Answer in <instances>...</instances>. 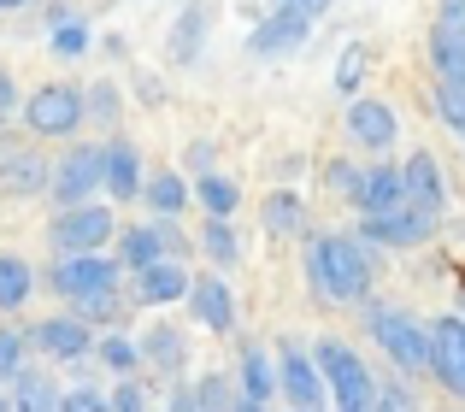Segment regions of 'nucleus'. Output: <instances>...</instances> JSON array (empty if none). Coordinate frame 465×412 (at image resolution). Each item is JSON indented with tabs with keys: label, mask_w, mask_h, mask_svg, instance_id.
<instances>
[{
	"label": "nucleus",
	"mask_w": 465,
	"mask_h": 412,
	"mask_svg": "<svg viewBox=\"0 0 465 412\" xmlns=\"http://www.w3.org/2000/svg\"><path fill=\"white\" fill-rule=\"evenodd\" d=\"M142 189H148V206H153L159 218H177L183 206H189V183H183L177 172H159V177H148Z\"/></svg>",
	"instance_id": "cd10ccee"
},
{
	"label": "nucleus",
	"mask_w": 465,
	"mask_h": 412,
	"mask_svg": "<svg viewBox=\"0 0 465 412\" xmlns=\"http://www.w3.org/2000/svg\"><path fill=\"white\" fill-rule=\"evenodd\" d=\"M371 336H377V348H383L389 359H395L401 371H424L430 366V324H419L412 312H401V307H371Z\"/></svg>",
	"instance_id": "7ed1b4c3"
},
{
	"label": "nucleus",
	"mask_w": 465,
	"mask_h": 412,
	"mask_svg": "<svg viewBox=\"0 0 465 412\" xmlns=\"http://www.w3.org/2000/svg\"><path fill=\"white\" fill-rule=\"evenodd\" d=\"M324 189H330V195H348V201H353V189H360V172H353L348 160H330V165H324Z\"/></svg>",
	"instance_id": "e433bc0d"
},
{
	"label": "nucleus",
	"mask_w": 465,
	"mask_h": 412,
	"mask_svg": "<svg viewBox=\"0 0 465 412\" xmlns=\"http://www.w3.org/2000/svg\"><path fill=\"white\" fill-rule=\"evenodd\" d=\"M18 6H30V0H0V12H18Z\"/></svg>",
	"instance_id": "de8ad7c7"
},
{
	"label": "nucleus",
	"mask_w": 465,
	"mask_h": 412,
	"mask_svg": "<svg viewBox=\"0 0 465 412\" xmlns=\"http://www.w3.org/2000/svg\"><path fill=\"white\" fill-rule=\"evenodd\" d=\"M83 113H89V94H83L77 83H47V89H35L30 101H24V124H30L35 136H71V130L83 124Z\"/></svg>",
	"instance_id": "39448f33"
},
{
	"label": "nucleus",
	"mask_w": 465,
	"mask_h": 412,
	"mask_svg": "<svg viewBox=\"0 0 465 412\" xmlns=\"http://www.w3.org/2000/svg\"><path fill=\"white\" fill-rule=\"evenodd\" d=\"M201 248H206V260H213V265H236V260H242V241H236V230H230V218H224V212L206 218Z\"/></svg>",
	"instance_id": "bb28decb"
},
{
	"label": "nucleus",
	"mask_w": 465,
	"mask_h": 412,
	"mask_svg": "<svg viewBox=\"0 0 465 412\" xmlns=\"http://www.w3.org/2000/svg\"><path fill=\"white\" fill-rule=\"evenodd\" d=\"M436 113L448 118V124L465 136V83H454V77H442L436 83Z\"/></svg>",
	"instance_id": "473e14b6"
},
{
	"label": "nucleus",
	"mask_w": 465,
	"mask_h": 412,
	"mask_svg": "<svg viewBox=\"0 0 465 412\" xmlns=\"http://www.w3.org/2000/svg\"><path fill=\"white\" fill-rule=\"evenodd\" d=\"M436 24L465 42V0H436Z\"/></svg>",
	"instance_id": "4c0bfd02"
},
{
	"label": "nucleus",
	"mask_w": 465,
	"mask_h": 412,
	"mask_svg": "<svg viewBox=\"0 0 465 412\" xmlns=\"http://www.w3.org/2000/svg\"><path fill=\"white\" fill-rule=\"evenodd\" d=\"M106 183V153L101 148H71L65 160L54 165V201L59 206H77V201H94V189Z\"/></svg>",
	"instance_id": "6e6552de"
},
{
	"label": "nucleus",
	"mask_w": 465,
	"mask_h": 412,
	"mask_svg": "<svg viewBox=\"0 0 465 412\" xmlns=\"http://www.w3.org/2000/svg\"><path fill=\"white\" fill-rule=\"evenodd\" d=\"M189 307H194V324H206V330H218V336L236 324V295H230L224 277H194L189 283Z\"/></svg>",
	"instance_id": "2eb2a0df"
},
{
	"label": "nucleus",
	"mask_w": 465,
	"mask_h": 412,
	"mask_svg": "<svg viewBox=\"0 0 465 412\" xmlns=\"http://www.w3.org/2000/svg\"><path fill=\"white\" fill-rule=\"evenodd\" d=\"M54 248L59 253H94V248H106V241L118 236V218L106 212L101 201H77V206H59V218H54Z\"/></svg>",
	"instance_id": "20e7f679"
},
{
	"label": "nucleus",
	"mask_w": 465,
	"mask_h": 412,
	"mask_svg": "<svg viewBox=\"0 0 465 412\" xmlns=\"http://www.w3.org/2000/svg\"><path fill=\"white\" fill-rule=\"evenodd\" d=\"M430 65H436V77L465 83V42H460V35H448L442 24L430 30Z\"/></svg>",
	"instance_id": "c756f323"
},
{
	"label": "nucleus",
	"mask_w": 465,
	"mask_h": 412,
	"mask_svg": "<svg viewBox=\"0 0 465 412\" xmlns=\"http://www.w3.org/2000/svg\"><path fill=\"white\" fill-rule=\"evenodd\" d=\"M65 407H71V412H101V407H113V395H101V389L89 383V389H71Z\"/></svg>",
	"instance_id": "58836bf2"
},
{
	"label": "nucleus",
	"mask_w": 465,
	"mask_h": 412,
	"mask_svg": "<svg viewBox=\"0 0 465 412\" xmlns=\"http://www.w3.org/2000/svg\"><path fill=\"white\" fill-rule=\"evenodd\" d=\"M401 177H407V201H419V206H430V212H442L448 183H442V165H436L430 153H412V160L401 165Z\"/></svg>",
	"instance_id": "aec40b11"
},
{
	"label": "nucleus",
	"mask_w": 465,
	"mask_h": 412,
	"mask_svg": "<svg viewBox=\"0 0 465 412\" xmlns=\"http://www.w3.org/2000/svg\"><path fill=\"white\" fill-rule=\"evenodd\" d=\"M307 30H312V18L301 6H272L260 24H253L248 47L260 59H283V54H301V47H307Z\"/></svg>",
	"instance_id": "1a4fd4ad"
},
{
	"label": "nucleus",
	"mask_w": 465,
	"mask_h": 412,
	"mask_svg": "<svg viewBox=\"0 0 465 412\" xmlns=\"http://www.w3.org/2000/svg\"><path fill=\"white\" fill-rule=\"evenodd\" d=\"M148 401H153V395L142 389V383H124V389H113V407H118V412H142Z\"/></svg>",
	"instance_id": "a19ab883"
},
{
	"label": "nucleus",
	"mask_w": 465,
	"mask_h": 412,
	"mask_svg": "<svg viewBox=\"0 0 465 412\" xmlns=\"http://www.w3.org/2000/svg\"><path fill=\"white\" fill-rule=\"evenodd\" d=\"M365 71H371V47L348 42V47H341V59H336V94H353L365 83Z\"/></svg>",
	"instance_id": "7c9ffc66"
},
{
	"label": "nucleus",
	"mask_w": 465,
	"mask_h": 412,
	"mask_svg": "<svg viewBox=\"0 0 465 412\" xmlns=\"http://www.w3.org/2000/svg\"><path fill=\"white\" fill-rule=\"evenodd\" d=\"M430 371L448 395L465 401V319H454V312L430 324Z\"/></svg>",
	"instance_id": "9d476101"
},
{
	"label": "nucleus",
	"mask_w": 465,
	"mask_h": 412,
	"mask_svg": "<svg viewBox=\"0 0 465 412\" xmlns=\"http://www.w3.org/2000/svg\"><path fill=\"white\" fill-rule=\"evenodd\" d=\"M194 201H201L206 212H224L230 218L242 206V189L230 183V177H218V172H201V177H194Z\"/></svg>",
	"instance_id": "c85d7f7f"
},
{
	"label": "nucleus",
	"mask_w": 465,
	"mask_h": 412,
	"mask_svg": "<svg viewBox=\"0 0 465 412\" xmlns=\"http://www.w3.org/2000/svg\"><path fill=\"white\" fill-rule=\"evenodd\" d=\"M377 407H407V389H377Z\"/></svg>",
	"instance_id": "49530a36"
},
{
	"label": "nucleus",
	"mask_w": 465,
	"mask_h": 412,
	"mask_svg": "<svg viewBox=\"0 0 465 412\" xmlns=\"http://www.w3.org/2000/svg\"><path fill=\"white\" fill-rule=\"evenodd\" d=\"M106 195L113 201H136L142 195V160L130 142H106Z\"/></svg>",
	"instance_id": "6ab92c4d"
},
{
	"label": "nucleus",
	"mask_w": 465,
	"mask_h": 412,
	"mask_svg": "<svg viewBox=\"0 0 465 412\" xmlns=\"http://www.w3.org/2000/svg\"><path fill=\"white\" fill-rule=\"evenodd\" d=\"M24 348H30V336L12 330V324H0V378H12V371L24 366Z\"/></svg>",
	"instance_id": "c9c22d12"
},
{
	"label": "nucleus",
	"mask_w": 465,
	"mask_h": 412,
	"mask_svg": "<svg viewBox=\"0 0 465 412\" xmlns=\"http://www.w3.org/2000/svg\"><path fill=\"white\" fill-rule=\"evenodd\" d=\"M407 201V177L395 172V165H371V172H360V189H353V206L360 212H389V206Z\"/></svg>",
	"instance_id": "a211bd4d"
},
{
	"label": "nucleus",
	"mask_w": 465,
	"mask_h": 412,
	"mask_svg": "<svg viewBox=\"0 0 465 412\" xmlns=\"http://www.w3.org/2000/svg\"><path fill=\"white\" fill-rule=\"evenodd\" d=\"M348 136H353V148H365V153H389L395 136H401V124L383 101H353L348 106Z\"/></svg>",
	"instance_id": "4468645a"
},
{
	"label": "nucleus",
	"mask_w": 465,
	"mask_h": 412,
	"mask_svg": "<svg viewBox=\"0 0 465 412\" xmlns=\"http://www.w3.org/2000/svg\"><path fill=\"white\" fill-rule=\"evenodd\" d=\"M6 401H12V395H6V389H0V412H6Z\"/></svg>",
	"instance_id": "09e8293b"
},
{
	"label": "nucleus",
	"mask_w": 465,
	"mask_h": 412,
	"mask_svg": "<svg viewBox=\"0 0 465 412\" xmlns=\"http://www.w3.org/2000/svg\"><path fill=\"white\" fill-rule=\"evenodd\" d=\"M136 295L148 300V307H165V300H189V271L177 265V253H165V260L142 265V271H136Z\"/></svg>",
	"instance_id": "dca6fc26"
},
{
	"label": "nucleus",
	"mask_w": 465,
	"mask_h": 412,
	"mask_svg": "<svg viewBox=\"0 0 465 412\" xmlns=\"http://www.w3.org/2000/svg\"><path fill=\"white\" fill-rule=\"evenodd\" d=\"M242 401V389H230L218 371H206L201 383H194V407H236Z\"/></svg>",
	"instance_id": "f704fd0d"
},
{
	"label": "nucleus",
	"mask_w": 465,
	"mask_h": 412,
	"mask_svg": "<svg viewBox=\"0 0 465 412\" xmlns=\"http://www.w3.org/2000/svg\"><path fill=\"white\" fill-rule=\"evenodd\" d=\"M183 165H189V172H206V165H213V142H189V148H183Z\"/></svg>",
	"instance_id": "79ce46f5"
},
{
	"label": "nucleus",
	"mask_w": 465,
	"mask_h": 412,
	"mask_svg": "<svg viewBox=\"0 0 465 412\" xmlns=\"http://www.w3.org/2000/svg\"><path fill=\"white\" fill-rule=\"evenodd\" d=\"M312 359H318V371H324V383H330V395H336V407H348V412H365V407H377V383H371L365 359L353 354L348 342L324 336V342L312 348Z\"/></svg>",
	"instance_id": "f03ea898"
},
{
	"label": "nucleus",
	"mask_w": 465,
	"mask_h": 412,
	"mask_svg": "<svg viewBox=\"0 0 465 412\" xmlns=\"http://www.w3.org/2000/svg\"><path fill=\"white\" fill-rule=\"evenodd\" d=\"M30 342L42 348V354H54V359H83V354H94V336H89V319H83V312L42 319V324L30 330Z\"/></svg>",
	"instance_id": "ddd939ff"
},
{
	"label": "nucleus",
	"mask_w": 465,
	"mask_h": 412,
	"mask_svg": "<svg viewBox=\"0 0 465 412\" xmlns=\"http://www.w3.org/2000/svg\"><path fill=\"white\" fill-rule=\"evenodd\" d=\"M47 183H54V172H47V160H35V153H6V160H0V189H6V195H42Z\"/></svg>",
	"instance_id": "4be33fe9"
},
{
	"label": "nucleus",
	"mask_w": 465,
	"mask_h": 412,
	"mask_svg": "<svg viewBox=\"0 0 465 412\" xmlns=\"http://www.w3.org/2000/svg\"><path fill=\"white\" fill-rule=\"evenodd\" d=\"M365 241H377V248H419V241L436 236V212L419 201H401L389 206V212H365Z\"/></svg>",
	"instance_id": "0eeeda50"
},
{
	"label": "nucleus",
	"mask_w": 465,
	"mask_h": 412,
	"mask_svg": "<svg viewBox=\"0 0 465 412\" xmlns=\"http://www.w3.org/2000/svg\"><path fill=\"white\" fill-rule=\"evenodd\" d=\"M295 6H301V12H307V18H324V12H330V6H336V0H295Z\"/></svg>",
	"instance_id": "c03bdc74"
},
{
	"label": "nucleus",
	"mask_w": 465,
	"mask_h": 412,
	"mask_svg": "<svg viewBox=\"0 0 465 412\" xmlns=\"http://www.w3.org/2000/svg\"><path fill=\"white\" fill-rule=\"evenodd\" d=\"M201 35H206V6H189L177 24H171V59L189 65V59L201 54Z\"/></svg>",
	"instance_id": "a878e982"
},
{
	"label": "nucleus",
	"mask_w": 465,
	"mask_h": 412,
	"mask_svg": "<svg viewBox=\"0 0 465 412\" xmlns=\"http://www.w3.org/2000/svg\"><path fill=\"white\" fill-rule=\"evenodd\" d=\"M54 54L59 59H83V54H89V30H83L77 18H59L54 24Z\"/></svg>",
	"instance_id": "72a5a7b5"
},
{
	"label": "nucleus",
	"mask_w": 465,
	"mask_h": 412,
	"mask_svg": "<svg viewBox=\"0 0 465 412\" xmlns=\"http://www.w3.org/2000/svg\"><path fill=\"white\" fill-rule=\"evenodd\" d=\"M277 389H283V383H277V366L265 359V348L248 342L242 348V407H265Z\"/></svg>",
	"instance_id": "412c9836"
},
{
	"label": "nucleus",
	"mask_w": 465,
	"mask_h": 412,
	"mask_svg": "<svg viewBox=\"0 0 465 412\" xmlns=\"http://www.w3.org/2000/svg\"><path fill=\"white\" fill-rule=\"evenodd\" d=\"M35 289V271L18 260V253H0V312H18Z\"/></svg>",
	"instance_id": "b1692460"
},
{
	"label": "nucleus",
	"mask_w": 465,
	"mask_h": 412,
	"mask_svg": "<svg viewBox=\"0 0 465 412\" xmlns=\"http://www.w3.org/2000/svg\"><path fill=\"white\" fill-rule=\"evenodd\" d=\"M277 383H283V395L295 407H324V371H318V359L312 354H301L295 342H283L277 348Z\"/></svg>",
	"instance_id": "9b49d317"
},
{
	"label": "nucleus",
	"mask_w": 465,
	"mask_h": 412,
	"mask_svg": "<svg viewBox=\"0 0 465 412\" xmlns=\"http://www.w3.org/2000/svg\"><path fill=\"white\" fill-rule=\"evenodd\" d=\"M89 113H94V118H106V124L118 118V94H113V83H94V94H89Z\"/></svg>",
	"instance_id": "ea45409f"
},
{
	"label": "nucleus",
	"mask_w": 465,
	"mask_h": 412,
	"mask_svg": "<svg viewBox=\"0 0 465 412\" xmlns=\"http://www.w3.org/2000/svg\"><path fill=\"white\" fill-rule=\"evenodd\" d=\"M12 407H24V412H47V407H65V395L54 389V378H47V371L18 366V371H12Z\"/></svg>",
	"instance_id": "5701e85b"
},
{
	"label": "nucleus",
	"mask_w": 465,
	"mask_h": 412,
	"mask_svg": "<svg viewBox=\"0 0 465 412\" xmlns=\"http://www.w3.org/2000/svg\"><path fill=\"white\" fill-rule=\"evenodd\" d=\"M12 106H18V89H12V71H6V65H0V118H6V113H12Z\"/></svg>",
	"instance_id": "37998d69"
},
{
	"label": "nucleus",
	"mask_w": 465,
	"mask_h": 412,
	"mask_svg": "<svg viewBox=\"0 0 465 412\" xmlns=\"http://www.w3.org/2000/svg\"><path fill=\"white\" fill-rule=\"evenodd\" d=\"M260 224L272 230V236H295V230H301V195H295V189H277V195H265Z\"/></svg>",
	"instance_id": "393cba45"
},
{
	"label": "nucleus",
	"mask_w": 465,
	"mask_h": 412,
	"mask_svg": "<svg viewBox=\"0 0 465 412\" xmlns=\"http://www.w3.org/2000/svg\"><path fill=\"white\" fill-rule=\"evenodd\" d=\"M307 277H312L318 300H365L377 265H371V253H365V241L330 230V236H318L307 248Z\"/></svg>",
	"instance_id": "f257e3e1"
},
{
	"label": "nucleus",
	"mask_w": 465,
	"mask_h": 412,
	"mask_svg": "<svg viewBox=\"0 0 465 412\" xmlns=\"http://www.w3.org/2000/svg\"><path fill=\"white\" fill-rule=\"evenodd\" d=\"M136 348H142V366L148 371H183L189 366V336L177 324H148V336Z\"/></svg>",
	"instance_id": "f3484780"
},
{
	"label": "nucleus",
	"mask_w": 465,
	"mask_h": 412,
	"mask_svg": "<svg viewBox=\"0 0 465 412\" xmlns=\"http://www.w3.org/2000/svg\"><path fill=\"white\" fill-rule=\"evenodd\" d=\"M118 277H124V260H106V253L94 248V253H65V260L47 271V283L65 300H89V295H101V289H118Z\"/></svg>",
	"instance_id": "423d86ee"
},
{
	"label": "nucleus",
	"mask_w": 465,
	"mask_h": 412,
	"mask_svg": "<svg viewBox=\"0 0 465 412\" xmlns=\"http://www.w3.org/2000/svg\"><path fill=\"white\" fill-rule=\"evenodd\" d=\"M171 407H183V412L194 407V389H189V383H177V389H171Z\"/></svg>",
	"instance_id": "a18cd8bd"
},
{
	"label": "nucleus",
	"mask_w": 465,
	"mask_h": 412,
	"mask_svg": "<svg viewBox=\"0 0 465 412\" xmlns=\"http://www.w3.org/2000/svg\"><path fill=\"white\" fill-rule=\"evenodd\" d=\"M94 354H101L106 371H136L142 366V348L130 342V336H101V342H94Z\"/></svg>",
	"instance_id": "2f4dec72"
},
{
	"label": "nucleus",
	"mask_w": 465,
	"mask_h": 412,
	"mask_svg": "<svg viewBox=\"0 0 465 412\" xmlns=\"http://www.w3.org/2000/svg\"><path fill=\"white\" fill-rule=\"evenodd\" d=\"M165 253H183V236L171 230V218H159V224H142V230H118V260H124L130 271H142V265L165 260Z\"/></svg>",
	"instance_id": "f8f14e48"
}]
</instances>
